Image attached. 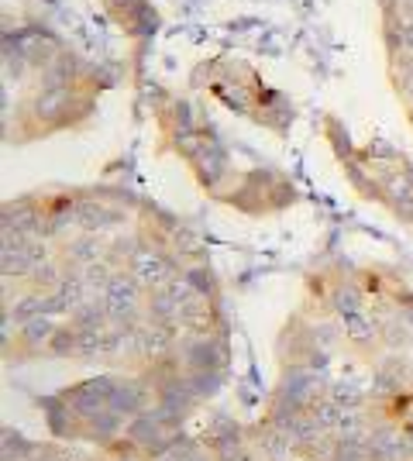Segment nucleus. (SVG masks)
<instances>
[{
    "instance_id": "nucleus-1",
    "label": "nucleus",
    "mask_w": 413,
    "mask_h": 461,
    "mask_svg": "<svg viewBox=\"0 0 413 461\" xmlns=\"http://www.w3.org/2000/svg\"><path fill=\"white\" fill-rule=\"evenodd\" d=\"M379 313L373 307L355 310V313H345L337 317V330H341V341L352 348V351H369V348L379 345Z\"/></svg>"
},
{
    "instance_id": "nucleus-2",
    "label": "nucleus",
    "mask_w": 413,
    "mask_h": 461,
    "mask_svg": "<svg viewBox=\"0 0 413 461\" xmlns=\"http://www.w3.org/2000/svg\"><path fill=\"white\" fill-rule=\"evenodd\" d=\"M245 434H248V444L262 455V461H290L293 458V441H290L273 420L258 417L256 423L245 427Z\"/></svg>"
},
{
    "instance_id": "nucleus-3",
    "label": "nucleus",
    "mask_w": 413,
    "mask_h": 461,
    "mask_svg": "<svg viewBox=\"0 0 413 461\" xmlns=\"http://www.w3.org/2000/svg\"><path fill=\"white\" fill-rule=\"evenodd\" d=\"M307 413L314 417V423L320 427V430H331V434H337V427H341V420H345V410H341L331 396L314 400V403L307 406Z\"/></svg>"
},
{
    "instance_id": "nucleus-4",
    "label": "nucleus",
    "mask_w": 413,
    "mask_h": 461,
    "mask_svg": "<svg viewBox=\"0 0 413 461\" xmlns=\"http://www.w3.org/2000/svg\"><path fill=\"white\" fill-rule=\"evenodd\" d=\"M400 430H403V434H407V438H410V441H413V417H410V420H403V423H400Z\"/></svg>"
},
{
    "instance_id": "nucleus-5",
    "label": "nucleus",
    "mask_w": 413,
    "mask_h": 461,
    "mask_svg": "<svg viewBox=\"0 0 413 461\" xmlns=\"http://www.w3.org/2000/svg\"><path fill=\"white\" fill-rule=\"evenodd\" d=\"M290 461H307V458H296V455H293V458H290Z\"/></svg>"
}]
</instances>
